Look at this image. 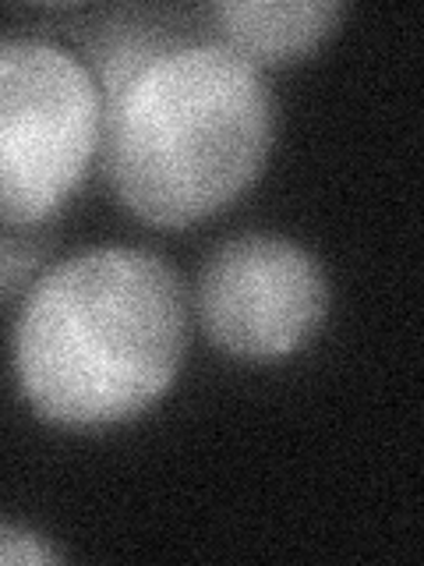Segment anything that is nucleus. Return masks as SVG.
<instances>
[{
  "instance_id": "f03ea898",
  "label": "nucleus",
  "mask_w": 424,
  "mask_h": 566,
  "mask_svg": "<svg viewBox=\"0 0 424 566\" xmlns=\"http://www.w3.org/2000/svg\"><path fill=\"white\" fill-rule=\"evenodd\" d=\"M276 135L269 82L220 40H188L141 67L103 111V170L124 209L181 230L258 181Z\"/></svg>"
},
{
  "instance_id": "39448f33",
  "label": "nucleus",
  "mask_w": 424,
  "mask_h": 566,
  "mask_svg": "<svg viewBox=\"0 0 424 566\" xmlns=\"http://www.w3.org/2000/svg\"><path fill=\"white\" fill-rule=\"evenodd\" d=\"M209 14L220 43L262 71L315 53L340 29L347 8L332 0H223Z\"/></svg>"
},
{
  "instance_id": "6e6552de",
  "label": "nucleus",
  "mask_w": 424,
  "mask_h": 566,
  "mask_svg": "<svg viewBox=\"0 0 424 566\" xmlns=\"http://www.w3.org/2000/svg\"><path fill=\"white\" fill-rule=\"evenodd\" d=\"M57 559V548H50L35 531L0 521V566H46Z\"/></svg>"
},
{
  "instance_id": "423d86ee",
  "label": "nucleus",
  "mask_w": 424,
  "mask_h": 566,
  "mask_svg": "<svg viewBox=\"0 0 424 566\" xmlns=\"http://www.w3.org/2000/svg\"><path fill=\"white\" fill-rule=\"evenodd\" d=\"M188 40H194L191 32H173L167 22H156L152 14H114V22L99 25L88 50H93V78L99 88L103 111L128 88V82L141 67H149L159 53Z\"/></svg>"
},
{
  "instance_id": "7ed1b4c3",
  "label": "nucleus",
  "mask_w": 424,
  "mask_h": 566,
  "mask_svg": "<svg viewBox=\"0 0 424 566\" xmlns=\"http://www.w3.org/2000/svg\"><path fill=\"white\" fill-rule=\"evenodd\" d=\"M99 138V88L75 53L46 40H0V220H50L82 185Z\"/></svg>"
},
{
  "instance_id": "f257e3e1",
  "label": "nucleus",
  "mask_w": 424,
  "mask_h": 566,
  "mask_svg": "<svg viewBox=\"0 0 424 566\" xmlns=\"http://www.w3.org/2000/svg\"><path fill=\"white\" fill-rule=\"evenodd\" d=\"M188 354V294L146 248H88L32 283L14 323V376L43 421L96 432L167 394Z\"/></svg>"
},
{
  "instance_id": "20e7f679",
  "label": "nucleus",
  "mask_w": 424,
  "mask_h": 566,
  "mask_svg": "<svg viewBox=\"0 0 424 566\" xmlns=\"http://www.w3.org/2000/svg\"><path fill=\"white\" fill-rule=\"evenodd\" d=\"M199 318L220 350L273 361L305 347L329 312V280L305 244L241 234L212 248L199 276Z\"/></svg>"
},
{
  "instance_id": "0eeeda50",
  "label": "nucleus",
  "mask_w": 424,
  "mask_h": 566,
  "mask_svg": "<svg viewBox=\"0 0 424 566\" xmlns=\"http://www.w3.org/2000/svg\"><path fill=\"white\" fill-rule=\"evenodd\" d=\"M53 248L50 234H0V301L14 297L18 291L29 287V280H40L35 273L43 270V262Z\"/></svg>"
}]
</instances>
